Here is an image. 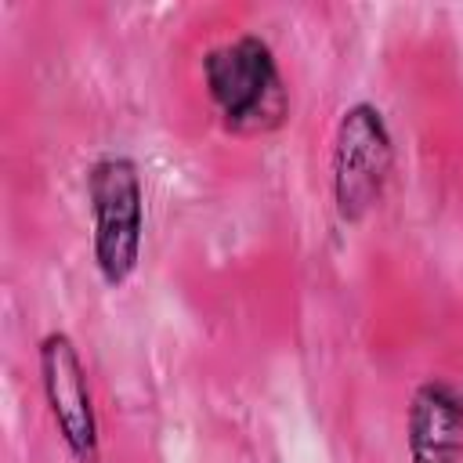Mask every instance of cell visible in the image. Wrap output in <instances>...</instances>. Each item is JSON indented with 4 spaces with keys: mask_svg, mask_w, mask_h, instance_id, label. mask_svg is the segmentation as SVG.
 Returning a JSON list of instances; mask_svg holds the SVG:
<instances>
[{
    "mask_svg": "<svg viewBox=\"0 0 463 463\" xmlns=\"http://www.w3.org/2000/svg\"><path fill=\"white\" fill-rule=\"evenodd\" d=\"M36 369L47 416L72 463H101V427L80 344L65 329H47L36 344Z\"/></svg>",
    "mask_w": 463,
    "mask_h": 463,
    "instance_id": "cell-4",
    "label": "cell"
},
{
    "mask_svg": "<svg viewBox=\"0 0 463 463\" xmlns=\"http://www.w3.org/2000/svg\"><path fill=\"white\" fill-rule=\"evenodd\" d=\"M203 90L221 130L235 137H264L289 119V87L271 43L260 33H239L203 51Z\"/></svg>",
    "mask_w": 463,
    "mask_h": 463,
    "instance_id": "cell-1",
    "label": "cell"
},
{
    "mask_svg": "<svg viewBox=\"0 0 463 463\" xmlns=\"http://www.w3.org/2000/svg\"><path fill=\"white\" fill-rule=\"evenodd\" d=\"M394 174V134L376 101H351L333 127L329 192L344 224H362L383 199Z\"/></svg>",
    "mask_w": 463,
    "mask_h": 463,
    "instance_id": "cell-3",
    "label": "cell"
},
{
    "mask_svg": "<svg viewBox=\"0 0 463 463\" xmlns=\"http://www.w3.org/2000/svg\"><path fill=\"white\" fill-rule=\"evenodd\" d=\"M90 260L109 289L130 282L145 246V177L134 156L105 152L87 166Z\"/></svg>",
    "mask_w": 463,
    "mask_h": 463,
    "instance_id": "cell-2",
    "label": "cell"
},
{
    "mask_svg": "<svg viewBox=\"0 0 463 463\" xmlns=\"http://www.w3.org/2000/svg\"><path fill=\"white\" fill-rule=\"evenodd\" d=\"M409 463H463V387L430 376L416 383L405 405Z\"/></svg>",
    "mask_w": 463,
    "mask_h": 463,
    "instance_id": "cell-5",
    "label": "cell"
}]
</instances>
